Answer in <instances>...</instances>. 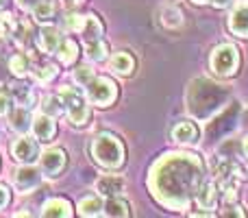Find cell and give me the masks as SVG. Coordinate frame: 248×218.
I'll return each instance as SVG.
<instances>
[{
  "label": "cell",
  "instance_id": "6da1fadb",
  "mask_svg": "<svg viewBox=\"0 0 248 218\" xmlns=\"http://www.w3.org/2000/svg\"><path fill=\"white\" fill-rule=\"evenodd\" d=\"M205 181V164L192 153H166L155 162L148 177L150 192L163 207L187 210Z\"/></svg>",
  "mask_w": 248,
  "mask_h": 218
},
{
  "label": "cell",
  "instance_id": "7a4b0ae2",
  "mask_svg": "<svg viewBox=\"0 0 248 218\" xmlns=\"http://www.w3.org/2000/svg\"><path fill=\"white\" fill-rule=\"evenodd\" d=\"M229 103H231V87L205 77L189 81L187 90H185V107H187L189 116L202 120V122L214 118Z\"/></svg>",
  "mask_w": 248,
  "mask_h": 218
},
{
  "label": "cell",
  "instance_id": "3957f363",
  "mask_svg": "<svg viewBox=\"0 0 248 218\" xmlns=\"http://www.w3.org/2000/svg\"><path fill=\"white\" fill-rule=\"evenodd\" d=\"M92 159H94L98 166L107 168V170H116L124 164L126 157V149H124V142L116 133H98V135L92 140Z\"/></svg>",
  "mask_w": 248,
  "mask_h": 218
},
{
  "label": "cell",
  "instance_id": "277c9868",
  "mask_svg": "<svg viewBox=\"0 0 248 218\" xmlns=\"http://www.w3.org/2000/svg\"><path fill=\"white\" fill-rule=\"evenodd\" d=\"M211 175H214L216 181H220V185L224 188V199H227V201L235 199L237 185L246 179L244 168H242L235 159L227 157V155L211 159Z\"/></svg>",
  "mask_w": 248,
  "mask_h": 218
},
{
  "label": "cell",
  "instance_id": "5b68a950",
  "mask_svg": "<svg viewBox=\"0 0 248 218\" xmlns=\"http://www.w3.org/2000/svg\"><path fill=\"white\" fill-rule=\"evenodd\" d=\"M242 120V105L240 103H229L227 107H222L214 118H209L205 127V140L207 142H220L227 135H231L237 129Z\"/></svg>",
  "mask_w": 248,
  "mask_h": 218
},
{
  "label": "cell",
  "instance_id": "8992f818",
  "mask_svg": "<svg viewBox=\"0 0 248 218\" xmlns=\"http://www.w3.org/2000/svg\"><path fill=\"white\" fill-rule=\"evenodd\" d=\"M59 96L63 99V107L65 116L74 127H85L92 118V107H90V99H87L85 90L81 87H61Z\"/></svg>",
  "mask_w": 248,
  "mask_h": 218
},
{
  "label": "cell",
  "instance_id": "52a82bcc",
  "mask_svg": "<svg viewBox=\"0 0 248 218\" xmlns=\"http://www.w3.org/2000/svg\"><path fill=\"white\" fill-rule=\"evenodd\" d=\"M209 66L218 77H233L240 68V50L233 44H220L211 50Z\"/></svg>",
  "mask_w": 248,
  "mask_h": 218
},
{
  "label": "cell",
  "instance_id": "ba28073f",
  "mask_svg": "<svg viewBox=\"0 0 248 218\" xmlns=\"http://www.w3.org/2000/svg\"><path fill=\"white\" fill-rule=\"evenodd\" d=\"M83 90H85L90 103L98 105V107H109V105L118 99V85L109 77H98V74H94V77L83 85Z\"/></svg>",
  "mask_w": 248,
  "mask_h": 218
},
{
  "label": "cell",
  "instance_id": "9c48e42d",
  "mask_svg": "<svg viewBox=\"0 0 248 218\" xmlns=\"http://www.w3.org/2000/svg\"><path fill=\"white\" fill-rule=\"evenodd\" d=\"M68 166V153L63 149H48L39 155V170L44 177L48 179H55Z\"/></svg>",
  "mask_w": 248,
  "mask_h": 218
},
{
  "label": "cell",
  "instance_id": "30bf717a",
  "mask_svg": "<svg viewBox=\"0 0 248 218\" xmlns=\"http://www.w3.org/2000/svg\"><path fill=\"white\" fill-rule=\"evenodd\" d=\"M39 140L37 137H29V135H20L16 142L11 144V157L17 164H35L39 162Z\"/></svg>",
  "mask_w": 248,
  "mask_h": 218
},
{
  "label": "cell",
  "instance_id": "8fae6325",
  "mask_svg": "<svg viewBox=\"0 0 248 218\" xmlns=\"http://www.w3.org/2000/svg\"><path fill=\"white\" fill-rule=\"evenodd\" d=\"M42 170L35 168L33 164H22L16 170V177H13V185H16L17 192L22 194H31L33 190H37L42 185Z\"/></svg>",
  "mask_w": 248,
  "mask_h": 218
},
{
  "label": "cell",
  "instance_id": "7c38bea8",
  "mask_svg": "<svg viewBox=\"0 0 248 218\" xmlns=\"http://www.w3.org/2000/svg\"><path fill=\"white\" fill-rule=\"evenodd\" d=\"M33 135L37 137L39 142H52L57 135V124L55 118L48 114H39L37 118H33V127H31Z\"/></svg>",
  "mask_w": 248,
  "mask_h": 218
},
{
  "label": "cell",
  "instance_id": "4fadbf2b",
  "mask_svg": "<svg viewBox=\"0 0 248 218\" xmlns=\"http://www.w3.org/2000/svg\"><path fill=\"white\" fill-rule=\"evenodd\" d=\"M172 140L176 142V144H196L198 142V127L192 122V120H181V122H176L174 127H172Z\"/></svg>",
  "mask_w": 248,
  "mask_h": 218
},
{
  "label": "cell",
  "instance_id": "5bb4252c",
  "mask_svg": "<svg viewBox=\"0 0 248 218\" xmlns=\"http://www.w3.org/2000/svg\"><path fill=\"white\" fill-rule=\"evenodd\" d=\"M9 127H11L16 133L24 135V133L29 131L31 127H33V116H31V107H22V105L13 107L11 111H9Z\"/></svg>",
  "mask_w": 248,
  "mask_h": 218
},
{
  "label": "cell",
  "instance_id": "9a60e30c",
  "mask_svg": "<svg viewBox=\"0 0 248 218\" xmlns=\"http://www.w3.org/2000/svg\"><path fill=\"white\" fill-rule=\"evenodd\" d=\"M229 31L237 37H248V4H240L229 13Z\"/></svg>",
  "mask_w": 248,
  "mask_h": 218
},
{
  "label": "cell",
  "instance_id": "2e32d148",
  "mask_svg": "<svg viewBox=\"0 0 248 218\" xmlns=\"http://www.w3.org/2000/svg\"><path fill=\"white\" fill-rule=\"evenodd\" d=\"M96 192L100 197H120L124 192V179L120 175H105L96 181Z\"/></svg>",
  "mask_w": 248,
  "mask_h": 218
},
{
  "label": "cell",
  "instance_id": "e0dca14e",
  "mask_svg": "<svg viewBox=\"0 0 248 218\" xmlns=\"http://www.w3.org/2000/svg\"><path fill=\"white\" fill-rule=\"evenodd\" d=\"M61 42H63V33L57 26H44L37 35V46L44 52H55Z\"/></svg>",
  "mask_w": 248,
  "mask_h": 218
},
{
  "label": "cell",
  "instance_id": "ac0fdd59",
  "mask_svg": "<svg viewBox=\"0 0 248 218\" xmlns=\"http://www.w3.org/2000/svg\"><path fill=\"white\" fill-rule=\"evenodd\" d=\"M194 201L198 203L201 210H214V207L218 205V188H216L214 181H209V179L202 181V185L198 188Z\"/></svg>",
  "mask_w": 248,
  "mask_h": 218
},
{
  "label": "cell",
  "instance_id": "d6986e66",
  "mask_svg": "<svg viewBox=\"0 0 248 218\" xmlns=\"http://www.w3.org/2000/svg\"><path fill=\"white\" fill-rule=\"evenodd\" d=\"M42 216L46 218H68L72 216V205L65 199H48L42 205Z\"/></svg>",
  "mask_w": 248,
  "mask_h": 218
},
{
  "label": "cell",
  "instance_id": "ffe728a7",
  "mask_svg": "<svg viewBox=\"0 0 248 218\" xmlns=\"http://www.w3.org/2000/svg\"><path fill=\"white\" fill-rule=\"evenodd\" d=\"M159 22H161L163 29L176 31V29L183 26L185 16H183V11H181L179 7H174V4H166V7L161 9V13H159Z\"/></svg>",
  "mask_w": 248,
  "mask_h": 218
},
{
  "label": "cell",
  "instance_id": "44dd1931",
  "mask_svg": "<svg viewBox=\"0 0 248 218\" xmlns=\"http://www.w3.org/2000/svg\"><path fill=\"white\" fill-rule=\"evenodd\" d=\"M109 66H111V70L116 74H120V77H128V74L135 72V59H133V55L131 52H126V50L113 52Z\"/></svg>",
  "mask_w": 248,
  "mask_h": 218
},
{
  "label": "cell",
  "instance_id": "7402d4cb",
  "mask_svg": "<svg viewBox=\"0 0 248 218\" xmlns=\"http://www.w3.org/2000/svg\"><path fill=\"white\" fill-rule=\"evenodd\" d=\"M103 214L109 218H126V216H131V205L120 197H107Z\"/></svg>",
  "mask_w": 248,
  "mask_h": 218
},
{
  "label": "cell",
  "instance_id": "603a6c76",
  "mask_svg": "<svg viewBox=\"0 0 248 218\" xmlns=\"http://www.w3.org/2000/svg\"><path fill=\"white\" fill-rule=\"evenodd\" d=\"M55 55H57V59H59V64H63V66L74 64L77 57H78V44L70 37H63V42L59 44V48L55 50Z\"/></svg>",
  "mask_w": 248,
  "mask_h": 218
},
{
  "label": "cell",
  "instance_id": "cb8c5ba5",
  "mask_svg": "<svg viewBox=\"0 0 248 218\" xmlns=\"http://www.w3.org/2000/svg\"><path fill=\"white\" fill-rule=\"evenodd\" d=\"M107 55H109V46H107V42H105L103 37L92 39V42H85V57L90 61L100 64V61L107 59Z\"/></svg>",
  "mask_w": 248,
  "mask_h": 218
},
{
  "label": "cell",
  "instance_id": "d4e9b609",
  "mask_svg": "<svg viewBox=\"0 0 248 218\" xmlns=\"http://www.w3.org/2000/svg\"><path fill=\"white\" fill-rule=\"evenodd\" d=\"M103 207H105V201L100 199V194H90V197H85L78 203L77 212L81 216H98L103 214Z\"/></svg>",
  "mask_w": 248,
  "mask_h": 218
},
{
  "label": "cell",
  "instance_id": "484cf974",
  "mask_svg": "<svg viewBox=\"0 0 248 218\" xmlns=\"http://www.w3.org/2000/svg\"><path fill=\"white\" fill-rule=\"evenodd\" d=\"M9 70H11L13 77L24 79L26 74L31 72V59H29V55H24V52H17V55H13L11 59H9Z\"/></svg>",
  "mask_w": 248,
  "mask_h": 218
},
{
  "label": "cell",
  "instance_id": "4316f807",
  "mask_svg": "<svg viewBox=\"0 0 248 218\" xmlns=\"http://www.w3.org/2000/svg\"><path fill=\"white\" fill-rule=\"evenodd\" d=\"M81 35H83V39H85V42H92V39L103 37V24H100L98 17H96V16H87Z\"/></svg>",
  "mask_w": 248,
  "mask_h": 218
},
{
  "label": "cell",
  "instance_id": "83f0119b",
  "mask_svg": "<svg viewBox=\"0 0 248 218\" xmlns=\"http://www.w3.org/2000/svg\"><path fill=\"white\" fill-rule=\"evenodd\" d=\"M11 94H13L16 105H22V107H33L35 96H33V92H31L26 85H20V83H17V85H13Z\"/></svg>",
  "mask_w": 248,
  "mask_h": 218
},
{
  "label": "cell",
  "instance_id": "f1b7e54d",
  "mask_svg": "<svg viewBox=\"0 0 248 218\" xmlns=\"http://www.w3.org/2000/svg\"><path fill=\"white\" fill-rule=\"evenodd\" d=\"M17 31V22L13 20L11 13L0 11V39H9L13 37Z\"/></svg>",
  "mask_w": 248,
  "mask_h": 218
},
{
  "label": "cell",
  "instance_id": "f546056e",
  "mask_svg": "<svg viewBox=\"0 0 248 218\" xmlns=\"http://www.w3.org/2000/svg\"><path fill=\"white\" fill-rule=\"evenodd\" d=\"M33 17L37 22H50L55 17V2L52 0H44L33 9Z\"/></svg>",
  "mask_w": 248,
  "mask_h": 218
},
{
  "label": "cell",
  "instance_id": "4dcf8cb0",
  "mask_svg": "<svg viewBox=\"0 0 248 218\" xmlns=\"http://www.w3.org/2000/svg\"><path fill=\"white\" fill-rule=\"evenodd\" d=\"M44 114L52 116V118L65 114L63 99H61V96H46V101H44Z\"/></svg>",
  "mask_w": 248,
  "mask_h": 218
},
{
  "label": "cell",
  "instance_id": "1f68e13d",
  "mask_svg": "<svg viewBox=\"0 0 248 218\" xmlns=\"http://www.w3.org/2000/svg\"><path fill=\"white\" fill-rule=\"evenodd\" d=\"M85 17L87 16H81V13H68L63 17V29L70 33H81L83 26H85Z\"/></svg>",
  "mask_w": 248,
  "mask_h": 218
},
{
  "label": "cell",
  "instance_id": "d6a6232c",
  "mask_svg": "<svg viewBox=\"0 0 248 218\" xmlns=\"http://www.w3.org/2000/svg\"><path fill=\"white\" fill-rule=\"evenodd\" d=\"M16 101H13V94L7 90H0V116H9V111L13 109Z\"/></svg>",
  "mask_w": 248,
  "mask_h": 218
},
{
  "label": "cell",
  "instance_id": "836d02e7",
  "mask_svg": "<svg viewBox=\"0 0 248 218\" xmlns=\"http://www.w3.org/2000/svg\"><path fill=\"white\" fill-rule=\"evenodd\" d=\"M55 74H57V68H55V66H42V68L35 70V79H37L39 83L52 81V79H55Z\"/></svg>",
  "mask_w": 248,
  "mask_h": 218
},
{
  "label": "cell",
  "instance_id": "e575fe53",
  "mask_svg": "<svg viewBox=\"0 0 248 218\" xmlns=\"http://www.w3.org/2000/svg\"><path fill=\"white\" fill-rule=\"evenodd\" d=\"M94 77V70L90 68V66H78L77 70H74V81L78 83V85H85L87 81H90V79Z\"/></svg>",
  "mask_w": 248,
  "mask_h": 218
},
{
  "label": "cell",
  "instance_id": "d590c367",
  "mask_svg": "<svg viewBox=\"0 0 248 218\" xmlns=\"http://www.w3.org/2000/svg\"><path fill=\"white\" fill-rule=\"evenodd\" d=\"M194 2L196 4H211V7H216V9H224L231 4V0H194Z\"/></svg>",
  "mask_w": 248,
  "mask_h": 218
},
{
  "label": "cell",
  "instance_id": "8d00e7d4",
  "mask_svg": "<svg viewBox=\"0 0 248 218\" xmlns=\"http://www.w3.org/2000/svg\"><path fill=\"white\" fill-rule=\"evenodd\" d=\"M39 2H44V0H17V4H20L24 11H33Z\"/></svg>",
  "mask_w": 248,
  "mask_h": 218
},
{
  "label": "cell",
  "instance_id": "74e56055",
  "mask_svg": "<svg viewBox=\"0 0 248 218\" xmlns=\"http://www.w3.org/2000/svg\"><path fill=\"white\" fill-rule=\"evenodd\" d=\"M9 190L4 188V185H0V210H4V207L9 205Z\"/></svg>",
  "mask_w": 248,
  "mask_h": 218
},
{
  "label": "cell",
  "instance_id": "f35d334b",
  "mask_svg": "<svg viewBox=\"0 0 248 218\" xmlns=\"http://www.w3.org/2000/svg\"><path fill=\"white\" fill-rule=\"evenodd\" d=\"M222 216H246V212L244 210H242V207L240 205H233V207H229V210L227 212H222Z\"/></svg>",
  "mask_w": 248,
  "mask_h": 218
},
{
  "label": "cell",
  "instance_id": "ab89813d",
  "mask_svg": "<svg viewBox=\"0 0 248 218\" xmlns=\"http://www.w3.org/2000/svg\"><path fill=\"white\" fill-rule=\"evenodd\" d=\"M7 4H9V0H0V11H4V9H7Z\"/></svg>",
  "mask_w": 248,
  "mask_h": 218
},
{
  "label": "cell",
  "instance_id": "60d3db41",
  "mask_svg": "<svg viewBox=\"0 0 248 218\" xmlns=\"http://www.w3.org/2000/svg\"><path fill=\"white\" fill-rule=\"evenodd\" d=\"M61 2H65V4H78V2H83V0H61Z\"/></svg>",
  "mask_w": 248,
  "mask_h": 218
},
{
  "label": "cell",
  "instance_id": "b9f144b4",
  "mask_svg": "<svg viewBox=\"0 0 248 218\" xmlns=\"http://www.w3.org/2000/svg\"><path fill=\"white\" fill-rule=\"evenodd\" d=\"M242 122H244V124H246V127H248V109L244 111V116H242Z\"/></svg>",
  "mask_w": 248,
  "mask_h": 218
},
{
  "label": "cell",
  "instance_id": "7bdbcfd3",
  "mask_svg": "<svg viewBox=\"0 0 248 218\" xmlns=\"http://www.w3.org/2000/svg\"><path fill=\"white\" fill-rule=\"evenodd\" d=\"M244 153H246V157H248V135L244 137Z\"/></svg>",
  "mask_w": 248,
  "mask_h": 218
}]
</instances>
